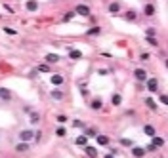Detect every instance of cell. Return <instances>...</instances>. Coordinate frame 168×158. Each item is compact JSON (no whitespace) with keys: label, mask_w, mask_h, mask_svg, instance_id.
Returning a JSON list of instances; mask_svg holds the SVG:
<instances>
[{"label":"cell","mask_w":168,"mask_h":158,"mask_svg":"<svg viewBox=\"0 0 168 158\" xmlns=\"http://www.w3.org/2000/svg\"><path fill=\"white\" fill-rule=\"evenodd\" d=\"M147 44L149 46H159V40L157 38H147Z\"/></svg>","instance_id":"32"},{"label":"cell","mask_w":168,"mask_h":158,"mask_svg":"<svg viewBox=\"0 0 168 158\" xmlns=\"http://www.w3.org/2000/svg\"><path fill=\"white\" fill-rule=\"evenodd\" d=\"M50 82H52L54 86H61L65 82V76L63 74H52V76H50Z\"/></svg>","instance_id":"4"},{"label":"cell","mask_w":168,"mask_h":158,"mask_svg":"<svg viewBox=\"0 0 168 158\" xmlns=\"http://www.w3.org/2000/svg\"><path fill=\"white\" fill-rule=\"evenodd\" d=\"M103 158H115V156H113V154H105Z\"/></svg>","instance_id":"36"},{"label":"cell","mask_w":168,"mask_h":158,"mask_svg":"<svg viewBox=\"0 0 168 158\" xmlns=\"http://www.w3.org/2000/svg\"><path fill=\"white\" fill-rule=\"evenodd\" d=\"M75 13H80V15L88 17V15H90V8H88L86 4H78V6H77V10H75Z\"/></svg>","instance_id":"3"},{"label":"cell","mask_w":168,"mask_h":158,"mask_svg":"<svg viewBox=\"0 0 168 158\" xmlns=\"http://www.w3.org/2000/svg\"><path fill=\"white\" fill-rule=\"evenodd\" d=\"M38 70H42V73H50V67H48V65H40Z\"/></svg>","instance_id":"34"},{"label":"cell","mask_w":168,"mask_h":158,"mask_svg":"<svg viewBox=\"0 0 168 158\" xmlns=\"http://www.w3.org/2000/svg\"><path fill=\"white\" fill-rule=\"evenodd\" d=\"M84 150H86V154H88L90 158H98V149L96 147H88V145H86Z\"/></svg>","instance_id":"11"},{"label":"cell","mask_w":168,"mask_h":158,"mask_svg":"<svg viewBox=\"0 0 168 158\" xmlns=\"http://www.w3.org/2000/svg\"><path fill=\"white\" fill-rule=\"evenodd\" d=\"M122 103V97H120V93H115V95H113V105L115 107H119Z\"/></svg>","instance_id":"24"},{"label":"cell","mask_w":168,"mask_h":158,"mask_svg":"<svg viewBox=\"0 0 168 158\" xmlns=\"http://www.w3.org/2000/svg\"><path fill=\"white\" fill-rule=\"evenodd\" d=\"M145 34H147V38H155V36H157V29H153V27H149L147 31H145Z\"/></svg>","instance_id":"23"},{"label":"cell","mask_w":168,"mask_h":158,"mask_svg":"<svg viewBox=\"0 0 168 158\" xmlns=\"http://www.w3.org/2000/svg\"><path fill=\"white\" fill-rule=\"evenodd\" d=\"M145 103H147V107H149L151 111H157V103L153 101V99H147V101H145Z\"/></svg>","instance_id":"27"},{"label":"cell","mask_w":168,"mask_h":158,"mask_svg":"<svg viewBox=\"0 0 168 158\" xmlns=\"http://www.w3.org/2000/svg\"><path fill=\"white\" fill-rule=\"evenodd\" d=\"M55 120H57V122H59V124H65V122H67L69 118H67V116H63V114H59V116H57Z\"/></svg>","instance_id":"30"},{"label":"cell","mask_w":168,"mask_h":158,"mask_svg":"<svg viewBox=\"0 0 168 158\" xmlns=\"http://www.w3.org/2000/svg\"><path fill=\"white\" fill-rule=\"evenodd\" d=\"M55 135H57V137H65V135H67V130H65V128H57Z\"/></svg>","instance_id":"25"},{"label":"cell","mask_w":168,"mask_h":158,"mask_svg":"<svg viewBox=\"0 0 168 158\" xmlns=\"http://www.w3.org/2000/svg\"><path fill=\"white\" fill-rule=\"evenodd\" d=\"M73 17H75V12H69L67 15H63V21H71Z\"/></svg>","instance_id":"31"},{"label":"cell","mask_w":168,"mask_h":158,"mask_svg":"<svg viewBox=\"0 0 168 158\" xmlns=\"http://www.w3.org/2000/svg\"><path fill=\"white\" fill-rule=\"evenodd\" d=\"M145 154H147V153H145L143 147H132V156L134 158H143Z\"/></svg>","instance_id":"6"},{"label":"cell","mask_w":168,"mask_h":158,"mask_svg":"<svg viewBox=\"0 0 168 158\" xmlns=\"http://www.w3.org/2000/svg\"><path fill=\"white\" fill-rule=\"evenodd\" d=\"M4 33H6V34H10V36L17 34V31H16V29H12V27H4Z\"/></svg>","instance_id":"26"},{"label":"cell","mask_w":168,"mask_h":158,"mask_svg":"<svg viewBox=\"0 0 168 158\" xmlns=\"http://www.w3.org/2000/svg\"><path fill=\"white\" fill-rule=\"evenodd\" d=\"M99 33H101V29H99V27H92L90 31H86V34H88V36H94V34H96V36H98Z\"/></svg>","instance_id":"22"},{"label":"cell","mask_w":168,"mask_h":158,"mask_svg":"<svg viewBox=\"0 0 168 158\" xmlns=\"http://www.w3.org/2000/svg\"><path fill=\"white\" fill-rule=\"evenodd\" d=\"M0 99H4V101H10L12 99V91L8 88H0Z\"/></svg>","instance_id":"10"},{"label":"cell","mask_w":168,"mask_h":158,"mask_svg":"<svg viewBox=\"0 0 168 158\" xmlns=\"http://www.w3.org/2000/svg\"><path fill=\"white\" fill-rule=\"evenodd\" d=\"M50 97L55 99V101H59V99L65 97V91H61V90H52V91H50Z\"/></svg>","instance_id":"9"},{"label":"cell","mask_w":168,"mask_h":158,"mask_svg":"<svg viewBox=\"0 0 168 158\" xmlns=\"http://www.w3.org/2000/svg\"><path fill=\"white\" fill-rule=\"evenodd\" d=\"M109 12H111V13H119L120 12V4L119 2H111V4H109Z\"/></svg>","instance_id":"18"},{"label":"cell","mask_w":168,"mask_h":158,"mask_svg":"<svg viewBox=\"0 0 168 158\" xmlns=\"http://www.w3.org/2000/svg\"><path fill=\"white\" fill-rule=\"evenodd\" d=\"M75 143L78 147H86V143H88V137H86V135H78V137L75 139Z\"/></svg>","instance_id":"15"},{"label":"cell","mask_w":168,"mask_h":158,"mask_svg":"<svg viewBox=\"0 0 168 158\" xmlns=\"http://www.w3.org/2000/svg\"><path fill=\"white\" fill-rule=\"evenodd\" d=\"M134 76H136V80H140V82H145V80H147V73H145L143 69H136V70H134Z\"/></svg>","instance_id":"5"},{"label":"cell","mask_w":168,"mask_h":158,"mask_svg":"<svg viewBox=\"0 0 168 158\" xmlns=\"http://www.w3.org/2000/svg\"><path fill=\"white\" fill-rule=\"evenodd\" d=\"M46 61H48V63H57V61H59V55H55V53H48V55H46Z\"/></svg>","instance_id":"21"},{"label":"cell","mask_w":168,"mask_h":158,"mask_svg":"<svg viewBox=\"0 0 168 158\" xmlns=\"http://www.w3.org/2000/svg\"><path fill=\"white\" fill-rule=\"evenodd\" d=\"M147 90L151 93H157L159 91V78H147Z\"/></svg>","instance_id":"2"},{"label":"cell","mask_w":168,"mask_h":158,"mask_svg":"<svg viewBox=\"0 0 168 158\" xmlns=\"http://www.w3.org/2000/svg\"><path fill=\"white\" fill-rule=\"evenodd\" d=\"M140 59H141V61H147V59H149V53H141Z\"/></svg>","instance_id":"35"},{"label":"cell","mask_w":168,"mask_h":158,"mask_svg":"<svg viewBox=\"0 0 168 158\" xmlns=\"http://www.w3.org/2000/svg\"><path fill=\"white\" fill-rule=\"evenodd\" d=\"M29 149H31L29 143H17V145H16V150H17V153H27Z\"/></svg>","instance_id":"14"},{"label":"cell","mask_w":168,"mask_h":158,"mask_svg":"<svg viewBox=\"0 0 168 158\" xmlns=\"http://www.w3.org/2000/svg\"><path fill=\"white\" fill-rule=\"evenodd\" d=\"M90 107H92L94 111H99L101 107H103V105H101V99H99V97H96V99H94V101H92V105H90Z\"/></svg>","instance_id":"20"},{"label":"cell","mask_w":168,"mask_h":158,"mask_svg":"<svg viewBox=\"0 0 168 158\" xmlns=\"http://www.w3.org/2000/svg\"><path fill=\"white\" fill-rule=\"evenodd\" d=\"M143 133L149 135V137H155V135H157V130H155L151 124H145V126H143Z\"/></svg>","instance_id":"8"},{"label":"cell","mask_w":168,"mask_h":158,"mask_svg":"<svg viewBox=\"0 0 168 158\" xmlns=\"http://www.w3.org/2000/svg\"><path fill=\"white\" fill-rule=\"evenodd\" d=\"M34 139V132L33 130H23L19 132V143H29Z\"/></svg>","instance_id":"1"},{"label":"cell","mask_w":168,"mask_h":158,"mask_svg":"<svg viewBox=\"0 0 168 158\" xmlns=\"http://www.w3.org/2000/svg\"><path fill=\"white\" fill-rule=\"evenodd\" d=\"M96 141H98V145H101V147L109 145V137L107 135H96Z\"/></svg>","instance_id":"13"},{"label":"cell","mask_w":168,"mask_h":158,"mask_svg":"<svg viewBox=\"0 0 168 158\" xmlns=\"http://www.w3.org/2000/svg\"><path fill=\"white\" fill-rule=\"evenodd\" d=\"M27 10L29 12H36V10H38V2H36V0H27Z\"/></svg>","instance_id":"12"},{"label":"cell","mask_w":168,"mask_h":158,"mask_svg":"<svg viewBox=\"0 0 168 158\" xmlns=\"http://www.w3.org/2000/svg\"><path fill=\"white\" fill-rule=\"evenodd\" d=\"M69 57H71V59H82V52H80V50H71Z\"/></svg>","instance_id":"16"},{"label":"cell","mask_w":168,"mask_h":158,"mask_svg":"<svg viewBox=\"0 0 168 158\" xmlns=\"http://www.w3.org/2000/svg\"><path fill=\"white\" fill-rule=\"evenodd\" d=\"M120 145H124V147H132V141H130V139H120Z\"/></svg>","instance_id":"33"},{"label":"cell","mask_w":168,"mask_h":158,"mask_svg":"<svg viewBox=\"0 0 168 158\" xmlns=\"http://www.w3.org/2000/svg\"><path fill=\"white\" fill-rule=\"evenodd\" d=\"M84 135H86V137H96L98 132H96V130H86V133H84Z\"/></svg>","instance_id":"29"},{"label":"cell","mask_w":168,"mask_h":158,"mask_svg":"<svg viewBox=\"0 0 168 158\" xmlns=\"http://www.w3.org/2000/svg\"><path fill=\"white\" fill-rule=\"evenodd\" d=\"M143 13H145V15H147V17H153V15H155V13H157V8H155V6H153V4H147V6H145V8H143Z\"/></svg>","instance_id":"7"},{"label":"cell","mask_w":168,"mask_h":158,"mask_svg":"<svg viewBox=\"0 0 168 158\" xmlns=\"http://www.w3.org/2000/svg\"><path fill=\"white\" fill-rule=\"evenodd\" d=\"M29 122H31V124H38V122H40V114H38V112H31Z\"/></svg>","instance_id":"19"},{"label":"cell","mask_w":168,"mask_h":158,"mask_svg":"<svg viewBox=\"0 0 168 158\" xmlns=\"http://www.w3.org/2000/svg\"><path fill=\"white\" fill-rule=\"evenodd\" d=\"M151 139H153V141H151L153 147H163V145H164V139H163V137H157V135H155V137H151Z\"/></svg>","instance_id":"17"},{"label":"cell","mask_w":168,"mask_h":158,"mask_svg":"<svg viewBox=\"0 0 168 158\" xmlns=\"http://www.w3.org/2000/svg\"><path fill=\"white\" fill-rule=\"evenodd\" d=\"M124 17H126L128 21H136V12H128V13H126Z\"/></svg>","instance_id":"28"}]
</instances>
